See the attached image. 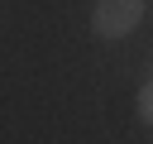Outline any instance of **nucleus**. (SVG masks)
<instances>
[{
	"mask_svg": "<svg viewBox=\"0 0 153 144\" xmlns=\"http://www.w3.org/2000/svg\"><path fill=\"white\" fill-rule=\"evenodd\" d=\"M139 19H143V0H96L91 10V29L100 38H124L139 29Z\"/></svg>",
	"mask_w": 153,
	"mask_h": 144,
	"instance_id": "f257e3e1",
	"label": "nucleus"
},
{
	"mask_svg": "<svg viewBox=\"0 0 153 144\" xmlns=\"http://www.w3.org/2000/svg\"><path fill=\"white\" fill-rule=\"evenodd\" d=\"M139 115H143V125H153V82L139 86Z\"/></svg>",
	"mask_w": 153,
	"mask_h": 144,
	"instance_id": "f03ea898",
	"label": "nucleus"
}]
</instances>
